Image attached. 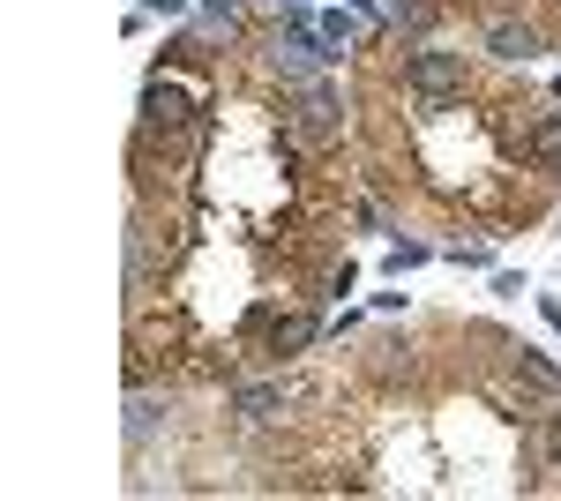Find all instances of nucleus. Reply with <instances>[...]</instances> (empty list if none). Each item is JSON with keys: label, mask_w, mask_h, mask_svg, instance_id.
Here are the masks:
<instances>
[{"label": "nucleus", "mask_w": 561, "mask_h": 501, "mask_svg": "<svg viewBox=\"0 0 561 501\" xmlns=\"http://www.w3.org/2000/svg\"><path fill=\"white\" fill-rule=\"evenodd\" d=\"M420 262H427L420 240H397V248H389V277H404V270H420Z\"/></svg>", "instance_id": "obj_9"}, {"label": "nucleus", "mask_w": 561, "mask_h": 501, "mask_svg": "<svg viewBox=\"0 0 561 501\" xmlns=\"http://www.w3.org/2000/svg\"><path fill=\"white\" fill-rule=\"evenodd\" d=\"M524 457L539 464V471H561V405L547 419H531V426H524Z\"/></svg>", "instance_id": "obj_7"}, {"label": "nucleus", "mask_w": 561, "mask_h": 501, "mask_svg": "<svg viewBox=\"0 0 561 501\" xmlns=\"http://www.w3.org/2000/svg\"><path fill=\"white\" fill-rule=\"evenodd\" d=\"M510 166L561 180V113H554V105H539V113H531V127H524V143H517V158H510Z\"/></svg>", "instance_id": "obj_5"}, {"label": "nucleus", "mask_w": 561, "mask_h": 501, "mask_svg": "<svg viewBox=\"0 0 561 501\" xmlns=\"http://www.w3.org/2000/svg\"><path fill=\"white\" fill-rule=\"evenodd\" d=\"M539 315H547V330L561 337V299H539Z\"/></svg>", "instance_id": "obj_11"}, {"label": "nucleus", "mask_w": 561, "mask_h": 501, "mask_svg": "<svg viewBox=\"0 0 561 501\" xmlns=\"http://www.w3.org/2000/svg\"><path fill=\"white\" fill-rule=\"evenodd\" d=\"M502 375H510V412L517 419H547L561 405V367L531 344H510L502 352Z\"/></svg>", "instance_id": "obj_3"}, {"label": "nucleus", "mask_w": 561, "mask_h": 501, "mask_svg": "<svg viewBox=\"0 0 561 501\" xmlns=\"http://www.w3.org/2000/svg\"><path fill=\"white\" fill-rule=\"evenodd\" d=\"M293 8H300V0H293Z\"/></svg>", "instance_id": "obj_12"}, {"label": "nucleus", "mask_w": 561, "mask_h": 501, "mask_svg": "<svg viewBox=\"0 0 561 501\" xmlns=\"http://www.w3.org/2000/svg\"><path fill=\"white\" fill-rule=\"evenodd\" d=\"M345 121H352V105L330 76L285 83V98H277V143H293L300 158H330L345 143Z\"/></svg>", "instance_id": "obj_2"}, {"label": "nucleus", "mask_w": 561, "mask_h": 501, "mask_svg": "<svg viewBox=\"0 0 561 501\" xmlns=\"http://www.w3.org/2000/svg\"><path fill=\"white\" fill-rule=\"evenodd\" d=\"M442 15H449L442 0H389V23H397L412 45H427L434 31H442Z\"/></svg>", "instance_id": "obj_6"}, {"label": "nucleus", "mask_w": 561, "mask_h": 501, "mask_svg": "<svg viewBox=\"0 0 561 501\" xmlns=\"http://www.w3.org/2000/svg\"><path fill=\"white\" fill-rule=\"evenodd\" d=\"M352 285H359V270H352V262H322V270H314V293H307V299H345Z\"/></svg>", "instance_id": "obj_8"}, {"label": "nucleus", "mask_w": 561, "mask_h": 501, "mask_svg": "<svg viewBox=\"0 0 561 501\" xmlns=\"http://www.w3.org/2000/svg\"><path fill=\"white\" fill-rule=\"evenodd\" d=\"M479 45H486L502 68H517V60H531V53H547V31H539L531 15H517V8H494V15L479 23Z\"/></svg>", "instance_id": "obj_4"}, {"label": "nucleus", "mask_w": 561, "mask_h": 501, "mask_svg": "<svg viewBox=\"0 0 561 501\" xmlns=\"http://www.w3.org/2000/svg\"><path fill=\"white\" fill-rule=\"evenodd\" d=\"M449 262H465V270H486V262H494V248H486V240H472V248L457 240V248H449Z\"/></svg>", "instance_id": "obj_10"}, {"label": "nucleus", "mask_w": 561, "mask_h": 501, "mask_svg": "<svg viewBox=\"0 0 561 501\" xmlns=\"http://www.w3.org/2000/svg\"><path fill=\"white\" fill-rule=\"evenodd\" d=\"M472 53H449V45H404L397 53V90L412 105V121H442V113H465V90H472Z\"/></svg>", "instance_id": "obj_1"}]
</instances>
